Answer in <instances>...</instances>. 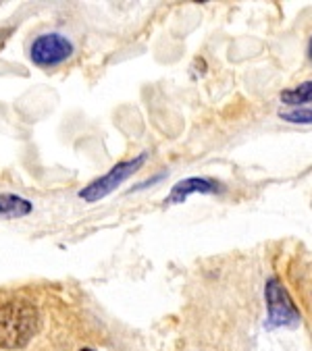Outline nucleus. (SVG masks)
<instances>
[{
  "label": "nucleus",
  "mask_w": 312,
  "mask_h": 351,
  "mask_svg": "<svg viewBox=\"0 0 312 351\" xmlns=\"http://www.w3.org/2000/svg\"><path fill=\"white\" fill-rule=\"evenodd\" d=\"M86 322L54 285L0 287V351H80Z\"/></svg>",
  "instance_id": "f257e3e1"
},
{
  "label": "nucleus",
  "mask_w": 312,
  "mask_h": 351,
  "mask_svg": "<svg viewBox=\"0 0 312 351\" xmlns=\"http://www.w3.org/2000/svg\"><path fill=\"white\" fill-rule=\"evenodd\" d=\"M71 56H73V44L63 34H56V32L36 36L30 46L32 62L42 69H54L67 62Z\"/></svg>",
  "instance_id": "f03ea898"
},
{
  "label": "nucleus",
  "mask_w": 312,
  "mask_h": 351,
  "mask_svg": "<svg viewBox=\"0 0 312 351\" xmlns=\"http://www.w3.org/2000/svg\"><path fill=\"white\" fill-rule=\"evenodd\" d=\"M146 162V154H140L137 158L133 160H123L119 165H115L107 175L98 177L96 181H92L88 187H84L80 191V197L88 204H94L102 197H107L109 193H113L125 179H129L142 165Z\"/></svg>",
  "instance_id": "7ed1b4c3"
},
{
  "label": "nucleus",
  "mask_w": 312,
  "mask_h": 351,
  "mask_svg": "<svg viewBox=\"0 0 312 351\" xmlns=\"http://www.w3.org/2000/svg\"><path fill=\"white\" fill-rule=\"evenodd\" d=\"M265 295H267V308H269L267 328L293 326V324L300 322V312H298L296 304L291 302L289 293L285 291V287L279 283L277 278L267 280Z\"/></svg>",
  "instance_id": "20e7f679"
},
{
  "label": "nucleus",
  "mask_w": 312,
  "mask_h": 351,
  "mask_svg": "<svg viewBox=\"0 0 312 351\" xmlns=\"http://www.w3.org/2000/svg\"><path fill=\"white\" fill-rule=\"evenodd\" d=\"M219 191H221V185L216 181L206 179V177H190V179L175 183V187L171 189V193L165 199V206L183 204L194 193H219Z\"/></svg>",
  "instance_id": "39448f33"
},
{
  "label": "nucleus",
  "mask_w": 312,
  "mask_h": 351,
  "mask_svg": "<svg viewBox=\"0 0 312 351\" xmlns=\"http://www.w3.org/2000/svg\"><path fill=\"white\" fill-rule=\"evenodd\" d=\"M32 213V204L13 193H0V217H25Z\"/></svg>",
  "instance_id": "423d86ee"
},
{
  "label": "nucleus",
  "mask_w": 312,
  "mask_h": 351,
  "mask_svg": "<svg viewBox=\"0 0 312 351\" xmlns=\"http://www.w3.org/2000/svg\"><path fill=\"white\" fill-rule=\"evenodd\" d=\"M281 100H283L285 104H289L291 108H293V106H302V104H306V102H312V82L300 84L298 88L283 92V94H281Z\"/></svg>",
  "instance_id": "0eeeda50"
},
{
  "label": "nucleus",
  "mask_w": 312,
  "mask_h": 351,
  "mask_svg": "<svg viewBox=\"0 0 312 351\" xmlns=\"http://www.w3.org/2000/svg\"><path fill=\"white\" fill-rule=\"evenodd\" d=\"M279 117L287 123H312V106H293L289 110H279Z\"/></svg>",
  "instance_id": "6e6552de"
},
{
  "label": "nucleus",
  "mask_w": 312,
  "mask_h": 351,
  "mask_svg": "<svg viewBox=\"0 0 312 351\" xmlns=\"http://www.w3.org/2000/svg\"><path fill=\"white\" fill-rule=\"evenodd\" d=\"M308 54H310V58H312V38H310V44H308Z\"/></svg>",
  "instance_id": "1a4fd4ad"
},
{
  "label": "nucleus",
  "mask_w": 312,
  "mask_h": 351,
  "mask_svg": "<svg viewBox=\"0 0 312 351\" xmlns=\"http://www.w3.org/2000/svg\"><path fill=\"white\" fill-rule=\"evenodd\" d=\"M80 351H96V349H94V347H88V345H86V347H82Z\"/></svg>",
  "instance_id": "9d476101"
}]
</instances>
